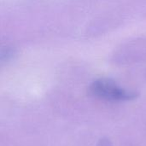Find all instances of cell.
<instances>
[{"mask_svg":"<svg viewBox=\"0 0 146 146\" xmlns=\"http://www.w3.org/2000/svg\"><path fill=\"white\" fill-rule=\"evenodd\" d=\"M91 92L97 98L114 101L131 100L137 97L135 92L120 87L114 80L110 79L96 80L91 86Z\"/></svg>","mask_w":146,"mask_h":146,"instance_id":"cell-1","label":"cell"}]
</instances>
